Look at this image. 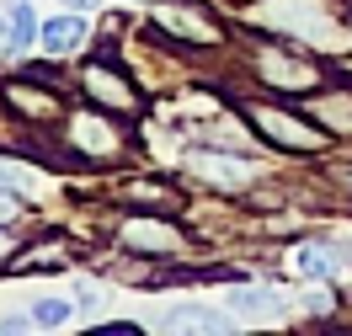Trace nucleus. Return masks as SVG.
Segmentation results:
<instances>
[{
	"mask_svg": "<svg viewBox=\"0 0 352 336\" xmlns=\"http://www.w3.org/2000/svg\"><path fill=\"white\" fill-rule=\"evenodd\" d=\"M251 75L278 96H309L326 86V65L294 43H251Z\"/></svg>",
	"mask_w": 352,
	"mask_h": 336,
	"instance_id": "f257e3e1",
	"label": "nucleus"
},
{
	"mask_svg": "<svg viewBox=\"0 0 352 336\" xmlns=\"http://www.w3.org/2000/svg\"><path fill=\"white\" fill-rule=\"evenodd\" d=\"M241 117L262 139H272L278 150H288V155H320L331 144V134L309 112H288V107H272V102H241Z\"/></svg>",
	"mask_w": 352,
	"mask_h": 336,
	"instance_id": "f03ea898",
	"label": "nucleus"
},
{
	"mask_svg": "<svg viewBox=\"0 0 352 336\" xmlns=\"http://www.w3.org/2000/svg\"><path fill=\"white\" fill-rule=\"evenodd\" d=\"M118 112L107 107H80L65 117V150L75 160H91V166H112V160H123V150H129V139H123V128L112 123Z\"/></svg>",
	"mask_w": 352,
	"mask_h": 336,
	"instance_id": "7ed1b4c3",
	"label": "nucleus"
},
{
	"mask_svg": "<svg viewBox=\"0 0 352 336\" xmlns=\"http://www.w3.org/2000/svg\"><path fill=\"white\" fill-rule=\"evenodd\" d=\"M80 91H86L96 107L118 112V117H133V112H144L139 80L129 75V65H123V54H118V48H102L91 65H80Z\"/></svg>",
	"mask_w": 352,
	"mask_h": 336,
	"instance_id": "20e7f679",
	"label": "nucleus"
},
{
	"mask_svg": "<svg viewBox=\"0 0 352 336\" xmlns=\"http://www.w3.org/2000/svg\"><path fill=\"white\" fill-rule=\"evenodd\" d=\"M256 22L278 38L320 43L336 32V5L331 0H256Z\"/></svg>",
	"mask_w": 352,
	"mask_h": 336,
	"instance_id": "39448f33",
	"label": "nucleus"
},
{
	"mask_svg": "<svg viewBox=\"0 0 352 336\" xmlns=\"http://www.w3.org/2000/svg\"><path fill=\"white\" fill-rule=\"evenodd\" d=\"M150 22L176 48H219L224 43V22H214L208 5H198V0H160L150 11Z\"/></svg>",
	"mask_w": 352,
	"mask_h": 336,
	"instance_id": "423d86ee",
	"label": "nucleus"
},
{
	"mask_svg": "<svg viewBox=\"0 0 352 336\" xmlns=\"http://www.w3.org/2000/svg\"><path fill=\"white\" fill-rule=\"evenodd\" d=\"M118 246L129 256H176L187 246V235L176 229L171 214H150V208H133L118 219Z\"/></svg>",
	"mask_w": 352,
	"mask_h": 336,
	"instance_id": "0eeeda50",
	"label": "nucleus"
},
{
	"mask_svg": "<svg viewBox=\"0 0 352 336\" xmlns=\"http://www.w3.org/2000/svg\"><path fill=\"white\" fill-rule=\"evenodd\" d=\"M187 177L203 181V187H214V192H245V187L256 181V160L230 155L224 144H203V150L187 155Z\"/></svg>",
	"mask_w": 352,
	"mask_h": 336,
	"instance_id": "6e6552de",
	"label": "nucleus"
},
{
	"mask_svg": "<svg viewBox=\"0 0 352 336\" xmlns=\"http://www.w3.org/2000/svg\"><path fill=\"white\" fill-rule=\"evenodd\" d=\"M0 107L11 112L16 123H59L65 117V96L48 91L38 75H27V80H6L0 86Z\"/></svg>",
	"mask_w": 352,
	"mask_h": 336,
	"instance_id": "1a4fd4ad",
	"label": "nucleus"
},
{
	"mask_svg": "<svg viewBox=\"0 0 352 336\" xmlns=\"http://www.w3.org/2000/svg\"><path fill=\"white\" fill-rule=\"evenodd\" d=\"M86 38H91L86 11H65V16H48L43 32H38V43H43L48 59H75V54L86 48Z\"/></svg>",
	"mask_w": 352,
	"mask_h": 336,
	"instance_id": "9d476101",
	"label": "nucleus"
},
{
	"mask_svg": "<svg viewBox=\"0 0 352 336\" xmlns=\"http://www.w3.org/2000/svg\"><path fill=\"white\" fill-rule=\"evenodd\" d=\"M347 262H352V246H326V240H305V246L294 251V272L309 278V283H331V278H342Z\"/></svg>",
	"mask_w": 352,
	"mask_h": 336,
	"instance_id": "9b49d317",
	"label": "nucleus"
},
{
	"mask_svg": "<svg viewBox=\"0 0 352 336\" xmlns=\"http://www.w3.org/2000/svg\"><path fill=\"white\" fill-rule=\"evenodd\" d=\"M305 112L331 139H352V91H320V96L305 102Z\"/></svg>",
	"mask_w": 352,
	"mask_h": 336,
	"instance_id": "f8f14e48",
	"label": "nucleus"
},
{
	"mask_svg": "<svg viewBox=\"0 0 352 336\" xmlns=\"http://www.w3.org/2000/svg\"><path fill=\"white\" fill-rule=\"evenodd\" d=\"M230 310H241V315H278V310H288V293L272 289V283H235V289H230Z\"/></svg>",
	"mask_w": 352,
	"mask_h": 336,
	"instance_id": "ddd939ff",
	"label": "nucleus"
},
{
	"mask_svg": "<svg viewBox=\"0 0 352 336\" xmlns=\"http://www.w3.org/2000/svg\"><path fill=\"white\" fill-rule=\"evenodd\" d=\"M118 192H123V203H129V208H150V214H176V203H182L171 187H155L150 177H129Z\"/></svg>",
	"mask_w": 352,
	"mask_h": 336,
	"instance_id": "4468645a",
	"label": "nucleus"
},
{
	"mask_svg": "<svg viewBox=\"0 0 352 336\" xmlns=\"http://www.w3.org/2000/svg\"><path fill=\"white\" fill-rule=\"evenodd\" d=\"M6 27H11V54H27V48L38 43V32H43V22L32 16L27 0H11V5H6Z\"/></svg>",
	"mask_w": 352,
	"mask_h": 336,
	"instance_id": "2eb2a0df",
	"label": "nucleus"
},
{
	"mask_svg": "<svg viewBox=\"0 0 352 336\" xmlns=\"http://www.w3.org/2000/svg\"><path fill=\"white\" fill-rule=\"evenodd\" d=\"M27 320L38 326V331H59V326H69V315H75V304L69 299H59V293H38L32 304H27Z\"/></svg>",
	"mask_w": 352,
	"mask_h": 336,
	"instance_id": "dca6fc26",
	"label": "nucleus"
},
{
	"mask_svg": "<svg viewBox=\"0 0 352 336\" xmlns=\"http://www.w3.org/2000/svg\"><path fill=\"white\" fill-rule=\"evenodd\" d=\"M16 272H65V246H38L16 256Z\"/></svg>",
	"mask_w": 352,
	"mask_h": 336,
	"instance_id": "f3484780",
	"label": "nucleus"
},
{
	"mask_svg": "<svg viewBox=\"0 0 352 336\" xmlns=\"http://www.w3.org/2000/svg\"><path fill=\"white\" fill-rule=\"evenodd\" d=\"M32 181H38V171H32V166L0 155V187H16V192H22V187H32Z\"/></svg>",
	"mask_w": 352,
	"mask_h": 336,
	"instance_id": "a211bd4d",
	"label": "nucleus"
},
{
	"mask_svg": "<svg viewBox=\"0 0 352 336\" xmlns=\"http://www.w3.org/2000/svg\"><path fill=\"white\" fill-rule=\"evenodd\" d=\"M299 304H305L309 315H331V310H336V293H331V289H305V293H299Z\"/></svg>",
	"mask_w": 352,
	"mask_h": 336,
	"instance_id": "6ab92c4d",
	"label": "nucleus"
},
{
	"mask_svg": "<svg viewBox=\"0 0 352 336\" xmlns=\"http://www.w3.org/2000/svg\"><path fill=\"white\" fill-rule=\"evenodd\" d=\"M75 304L102 310V304H107V289H102V283H91V278H80V283H75Z\"/></svg>",
	"mask_w": 352,
	"mask_h": 336,
	"instance_id": "aec40b11",
	"label": "nucleus"
},
{
	"mask_svg": "<svg viewBox=\"0 0 352 336\" xmlns=\"http://www.w3.org/2000/svg\"><path fill=\"white\" fill-rule=\"evenodd\" d=\"M16 256H22V235L0 224V262H16Z\"/></svg>",
	"mask_w": 352,
	"mask_h": 336,
	"instance_id": "412c9836",
	"label": "nucleus"
},
{
	"mask_svg": "<svg viewBox=\"0 0 352 336\" xmlns=\"http://www.w3.org/2000/svg\"><path fill=\"white\" fill-rule=\"evenodd\" d=\"M22 214V198H16V187H0V224H11Z\"/></svg>",
	"mask_w": 352,
	"mask_h": 336,
	"instance_id": "4be33fe9",
	"label": "nucleus"
},
{
	"mask_svg": "<svg viewBox=\"0 0 352 336\" xmlns=\"http://www.w3.org/2000/svg\"><path fill=\"white\" fill-rule=\"evenodd\" d=\"M0 54H11V27H6V11H0Z\"/></svg>",
	"mask_w": 352,
	"mask_h": 336,
	"instance_id": "5701e85b",
	"label": "nucleus"
},
{
	"mask_svg": "<svg viewBox=\"0 0 352 336\" xmlns=\"http://www.w3.org/2000/svg\"><path fill=\"white\" fill-rule=\"evenodd\" d=\"M59 5H69V11H96L102 0H59Z\"/></svg>",
	"mask_w": 352,
	"mask_h": 336,
	"instance_id": "b1692460",
	"label": "nucleus"
},
{
	"mask_svg": "<svg viewBox=\"0 0 352 336\" xmlns=\"http://www.w3.org/2000/svg\"><path fill=\"white\" fill-rule=\"evenodd\" d=\"M230 5H256V0H230Z\"/></svg>",
	"mask_w": 352,
	"mask_h": 336,
	"instance_id": "393cba45",
	"label": "nucleus"
},
{
	"mask_svg": "<svg viewBox=\"0 0 352 336\" xmlns=\"http://www.w3.org/2000/svg\"><path fill=\"white\" fill-rule=\"evenodd\" d=\"M347 187H352V177H347Z\"/></svg>",
	"mask_w": 352,
	"mask_h": 336,
	"instance_id": "a878e982",
	"label": "nucleus"
}]
</instances>
